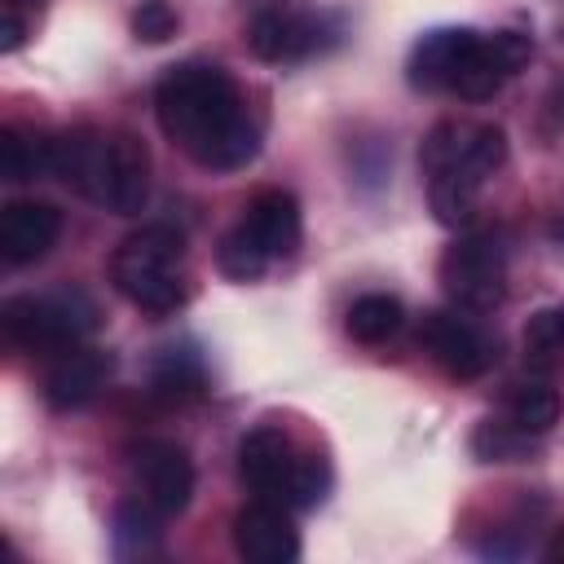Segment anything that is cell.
I'll return each mask as SVG.
<instances>
[{
	"instance_id": "cell-1",
	"label": "cell",
	"mask_w": 564,
	"mask_h": 564,
	"mask_svg": "<svg viewBox=\"0 0 564 564\" xmlns=\"http://www.w3.org/2000/svg\"><path fill=\"white\" fill-rule=\"evenodd\" d=\"M154 119L163 137L207 172H238L260 154V123L216 62H176L154 84Z\"/></svg>"
},
{
	"instance_id": "cell-2",
	"label": "cell",
	"mask_w": 564,
	"mask_h": 564,
	"mask_svg": "<svg viewBox=\"0 0 564 564\" xmlns=\"http://www.w3.org/2000/svg\"><path fill=\"white\" fill-rule=\"evenodd\" d=\"M185 238L172 225H141L115 247L110 260V282L115 291L137 304L150 317H167L185 304Z\"/></svg>"
},
{
	"instance_id": "cell-3",
	"label": "cell",
	"mask_w": 564,
	"mask_h": 564,
	"mask_svg": "<svg viewBox=\"0 0 564 564\" xmlns=\"http://www.w3.org/2000/svg\"><path fill=\"white\" fill-rule=\"evenodd\" d=\"M0 330L22 352L57 357L66 348L88 344L97 330V304L84 291H44V295H13L0 308Z\"/></svg>"
},
{
	"instance_id": "cell-4",
	"label": "cell",
	"mask_w": 564,
	"mask_h": 564,
	"mask_svg": "<svg viewBox=\"0 0 564 564\" xmlns=\"http://www.w3.org/2000/svg\"><path fill=\"white\" fill-rule=\"evenodd\" d=\"M441 291L463 313H494L507 295V247L494 229H467L458 234L441 264H436Z\"/></svg>"
},
{
	"instance_id": "cell-5",
	"label": "cell",
	"mask_w": 564,
	"mask_h": 564,
	"mask_svg": "<svg viewBox=\"0 0 564 564\" xmlns=\"http://www.w3.org/2000/svg\"><path fill=\"white\" fill-rule=\"evenodd\" d=\"M128 480H132V494L145 507H154L163 520L181 516L194 498V463L185 445L163 436H145L128 449Z\"/></svg>"
},
{
	"instance_id": "cell-6",
	"label": "cell",
	"mask_w": 564,
	"mask_h": 564,
	"mask_svg": "<svg viewBox=\"0 0 564 564\" xmlns=\"http://www.w3.org/2000/svg\"><path fill=\"white\" fill-rule=\"evenodd\" d=\"M419 344L436 361V370H445L449 379H480L498 361V339L480 330L471 317H463V308L427 313L419 326Z\"/></svg>"
},
{
	"instance_id": "cell-7",
	"label": "cell",
	"mask_w": 564,
	"mask_h": 564,
	"mask_svg": "<svg viewBox=\"0 0 564 564\" xmlns=\"http://www.w3.org/2000/svg\"><path fill=\"white\" fill-rule=\"evenodd\" d=\"M110 172H115V132L79 123V128H66L53 137V176L62 185H70L79 198L106 207Z\"/></svg>"
},
{
	"instance_id": "cell-8",
	"label": "cell",
	"mask_w": 564,
	"mask_h": 564,
	"mask_svg": "<svg viewBox=\"0 0 564 564\" xmlns=\"http://www.w3.org/2000/svg\"><path fill=\"white\" fill-rule=\"evenodd\" d=\"M533 57V40L520 35V31H494V35H480L467 44L463 62H458V75H454V88L458 97L467 101H489L524 62Z\"/></svg>"
},
{
	"instance_id": "cell-9",
	"label": "cell",
	"mask_w": 564,
	"mask_h": 564,
	"mask_svg": "<svg viewBox=\"0 0 564 564\" xmlns=\"http://www.w3.org/2000/svg\"><path fill=\"white\" fill-rule=\"evenodd\" d=\"M295 441L273 427V423H260L251 427L242 441H238V480L256 494V498H273L282 502L286 489H291V471H295Z\"/></svg>"
},
{
	"instance_id": "cell-10",
	"label": "cell",
	"mask_w": 564,
	"mask_h": 564,
	"mask_svg": "<svg viewBox=\"0 0 564 564\" xmlns=\"http://www.w3.org/2000/svg\"><path fill=\"white\" fill-rule=\"evenodd\" d=\"M234 551L247 564H291L300 560V533L282 502L256 498L234 516Z\"/></svg>"
},
{
	"instance_id": "cell-11",
	"label": "cell",
	"mask_w": 564,
	"mask_h": 564,
	"mask_svg": "<svg viewBox=\"0 0 564 564\" xmlns=\"http://www.w3.org/2000/svg\"><path fill=\"white\" fill-rule=\"evenodd\" d=\"M110 375H115V357L106 348H93V344L66 348L53 357V366L44 375V401L53 410H84L88 401L101 397Z\"/></svg>"
},
{
	"instance_id": "cell-12",
	"label": "cell",
	"mask_w": 564,
	"mask_h": 564,
	"mask_svg": "<svg viewBox=\"0 0 564 564\" xmlns=\"http://www.w3.org/2000/svg\"><path fill=\"white\" fill-rule=\"evenodd\" d=\"M62 234V212L44 198H13L0 207V260L4 264H35Z\"/></svg>"
},
{
	"instance_id": "cell-13",
	"label": "cell",
	"mask_w": 564,
	"mask_h": 564,
	"mask_svg": "<svg viewBox=\"0 0 564 564\" xmlns=\"http://www.w3.org/2000/svg\"><path fill=\"white\" fill-rule=\"evenodd\" d=\"M247 48L273 66L304 62L322 48V22L304 13H286V9H264L247 22Z\"/></svg>"
},
{
	"instance_id": "cell-14",
	"label": "cell",
	"mask_w": 564,
	"mask_h": 564,
	"mask_svg": "<svg viewBox=\"0 0 564 564\" xmlns=\"http://www.w3.org/2000/svg\"><path fill=\"white\" fill-rule=\"evenodd\" d=\"M476 40L471 26H436L427 35L414 40L410 48V62H405V79L423 93H441V88H454V75H458V62L467 53V44Z\"/></svg>"
},
{
	"instance_id": "cell-15",
	"label": "cell",
	"mask_w": 564,
	"mask_h": 564,
	"mask_svg": "<svg viewBox=\"0 0 564 564\" xmlns=\"http://www.w3.org/2000/svg\"><path fill=\"white\" fill-rule=\"evenodd\" d=\"M242 225L256 234V242H260L273 260H286V256L300 247V234H304L295 194H291V189H278V185L251 194V203L242 207Z\"/></svg>"
},
{
	"instance_id": "cell-16",
	"label": "cell",
	"mask_w": 564,
	"mask_h": 564,
	"mask_svg": "<svg viewBox=\"0 0 564 564\" xmlns=\"http://www.w3.org/2000/svg\"><path fill=\"white\" fill-rule=\"evenodd\" d=\"M145 198H150V150L137 132H115V172H110L106 212L137 216Z\"/></svg>"
},
{
	"instance_id": "cell-17",
	"label": "cell",
	"mask_w": 564,
	"mask_h": 564,
	"mask_svg": "<svg viewBox=\"0 0 564 564\" xmlns=\"http://www.w3.org/2000/svg\"><path fill=\"white\" fill-rule=\"evenodd\" d=\"M150 392L159 401H198L207 392V370L189 348H163V357L150 366Z\"/></svg>"
},
{
	"instance_id": "cell-18",
	"label": "cell",
	"mask_w": 564,
	"mask_h": 564,
	"mask_svg": "<svg viewBox=\"0 0 564 564\" xmlns=\"http://www.w3.org/2000/svg\"><path fill=\"white\" fill-rule=\"evenodd\" d=\"M476 194L480 185L458 172L454 163L441 167V172H427V203H432V216L445 225V229H467L471 216H476Z\"/></svg>"
},
{
	"instance_id": "cell-19",
	"label": "cell",
	"mask_w": 564,
	"mask_h": 564,
	"mask_svg": "<svg viewBox=\"0 0 564 564\" xmlns=\"http://www.w3.org/2000/svg\"><path fill=\"white\" fill-rule=\"evenodd\" d=\"M401 322H405V308H401V300L388 295V291H366V295H357V300L348 304V317H344V326H348V335H352L357 344H388V339L401 330Z\"/></svg>"
},
{
	"instance_id": "cell-20",
	"label": "cell",
	"mask_w": 564,
	"mask_h": 564,
	"mask_svg": "<svg viewBox=\"0 0 564 564\" xmlns=\"http://www.w3.org/2000/svg\"><path fill=\"white\" fill-rule=\"evenodd\" d=\"M560 392L551 388V383H516L511 392H507V401H502V419L507 423H516L524 436H542V432H551L555 423H560Z\"/></svg>"
},
{
	"instance_id": "cell-21",
	"label": "cell",
	"mask_w": 564,
	"mask_h": 564,
	"mask_svg": "<svg viewBox=\"0 0 564 564\" xmlns=\"http://www.w3.org/2000/svg\"><path fill=\"white\" fill-rule=\"evenodd\" d=\"M44 172H53V141H44L18 123L0 128V176L4 181H35Z\"/></svg>"
},
{
	"instance_id": "cell-22",
	"label": "cell",
	"mask_w": 564,
	"mask_h": 564,
	"mask_svg": "<svg viewBox=\"0 0 564 564\" xmlns=\"http://www.w3.org/2000/svg\"><path fill=\"white\" fill-rule=\"evenodd\" d=\"M502 163H507V132L498 123H467L463 150H458V172H467L476 185H485V176H494Z\"/></svg>"
},
{
	"instance_id": "cell-23",
	"label": "cell",
	"mask_w": 564,
	"mask_h": 564,
	"mask_svg": "<svg viewBox=\"0 0 564 564\" xmlns=\"http://www.w3.org/2000/svg\"><path fill=\"white\" fill-rule=\"evenodd\" d=\"M216 264H220V273L225 278H234V282H256V278H264V269L273 264V256L256 242V234L238 220L225 238H220V247H216Z\"/></svg>"
},
{
	"instance_id": "cell-24",
	"label": "cell",
	"mask_w": 564,
	"mask_h": 564,
	"mask_svg": "<svg viewBox=\"0 0 564 564\" xmlns=\"http://www.w3.org/2000/svg\"><path fill=\"white\" fill-rule=\"evenodd\" d=\"M159 511L145 507L141 498L115 507V551L119 555H145L159 546Z\"/></svg>"
},
{
	"instance_id": "cell-25",
	"label": "cell",
	"mask_w": 564,
	"mask_h": 564,
	"mask_svg": "<svg viewBox=\"0 0 564 564\" xmlns=\"http://www.w3.org/2000/svg\"><path fill=\"white\" fill-rule=\"evenodd\" d=\"M529 441H533V436H524V432H520L516 423H507V419H480L476 432H471V454H476L480 463H507V458L524 454Z\"/></svg>"
},
{
	"instance_id": "cell-26",
	"label": "cell",
	"mask_w": 564,
	"mask_h": 564,
	"mask_svg": "<svg viewBox=\"0 0 564 564\" xmlns=\"http://www.w3.org/2000/svg\"><path fill=\"white\" fill-rule=\"evenodd\" d=\"M330 489V463L313 449H300L295 458V471H291V489H286V502L291 507H317Z\"/></svg>"
},
{
	"instance_id": "cell-27",
	"label": "cell",
	"mask_w": 564,
	"mask_h": 564,
	"mask_svg": "<svg viewBox=\"0 0 564 564\" xmlns=\"http://www.w3.org/2000/svg\"><path fill=\"white\" fill-rule=\"evenodd\" d=\"M524 352H533V357H555V352H564V304L538 308V313L524 322Z\"/></svg>"
},
{
	"instance_id": "cell-28",
	"label": "cell",
	"mask_w": 564,
	"mask_h": 564,
	"mask_svg": "<svg viewBox=\"0 0 564 564\" xmlns=\"http://www.w3.org/2000/svg\"><path fill=\"white\" fill-rule=\"evenodd\" d=\"M176 26H181V18L167 0H141V9L132 13V35L141 44H167L176 35Z\"/></svg>"
},
{
	"instance_id": "cell-29",
	"label": "cell",
	"mask_w": 564,
	"mask_h": 564,
	"mask_svg": "<svg viewBox=\"0 0 564 564\" xmlns=\"http://www.w3.org/2000/svg\"><path fill=\"white\" fill-rule=\"evenodd\" d=\"M26 40V18L13 9V4H4V26H0V48L4 53H13L18 44Z\"/></svg>"
},
{
	"instance_id": "cell-30",
	"label": "cell",
	"mask_w": 564,
	"mask_h": 564,
	"mask_svg": "<svg viewBox=\"0 0 564 564\" xmlns=\"http://www.w3.org/2000/svg\"><path fill=\"white\" fill-rule=\"evenodd\" d=\"M546 119L555 123V128H564V75L551 84V93H546Z\"/></svg>"
},
{
	"instance_id": "cell-31",
	"label": "cell",
	"mask_w": 564,
	"mask_h": 564,
	"mask_svg": "<svg viewBox=\"0 0 564 564\" xmlns=\"http://www.w3.org/2000/svg\"><path fill=\"white\" fill-rule=\"evenodd\" d=\"M546 560H555V564H564V524L551 533V542H546V551H542Z\"/></svg>"
}]
</instances>
